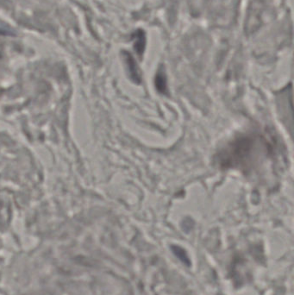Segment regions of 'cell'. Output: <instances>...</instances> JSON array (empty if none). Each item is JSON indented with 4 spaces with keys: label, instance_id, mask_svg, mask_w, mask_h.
Masks as SVG:
<instances>
[{
    "label": "cell",
    "instance_id": "cell-3",
    "mask_svg": "<svg viewBox=\"0 0 294 295\" xmlns=\"http://www.w3.org/2000/svg\"><path fill=\"white\" fill-rule=\"evenodd\" d=\"M155 85H156V88L159 92H161V93L167 92V77H166L165 72L162 68H160L156 73Z\"/></svg>",
    "mask_w": 294,
    "mask_h": 295
},
{
    "label": "cell",
    "instance_id": "cell-1",
    "mask_svg": "<svg viewBox=\"0 0 294 295\" xmlns=\"http://www.w3.org/2000/svg\"><path fill=\"white\" fill-rule=\"evenodd\" d=\"M122 56H124V58H125V64H126L128 72H129V76L131 77V80L135 83H141V76H140L139 68L137 67L135 58H134L131 53L126 52V51L122 52Z\"/></svg>",
    "mask_w": 294,
    "mask_h": 295
},
{
    "label": "cell",
    "instance_id": "cell-2",
    "mask_svg": "<svg viewBox=\"0 0 294 295\" xmlns=\"http://www.w3.org/2000/svg\"><path fill=\"white\" fill-rule=\"evenodd\" d=\"M132 40L134 42V50L138 56L142 57L146 47V35L144 31L142 30H137L136 32L132 34Z\"/></svg>",
    "mask_w": 294,
    "mask_h": 295
}]
</instances>
